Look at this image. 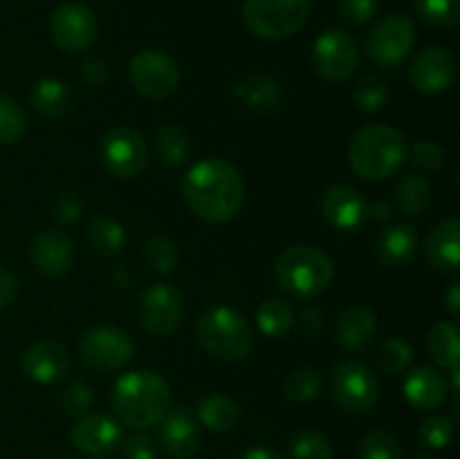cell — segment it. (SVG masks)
I'll list each match as a JSON object with an SVG mask.
<instances>
[{
  "label": "cell",
  "mask_w": 460,
  "mask_h": 459,
  "mask_svg": "<svg viewBox=\"0 0 460 459\" xmlns=\"http://www.w3.org/2000/svg\"><path fill=\"white\" fill-rule=\"evenodd\" d=\"M182 196L189 210L207 223H225L241 212L245 183L232 162L205 158L182 178Z\"/></svg>",
  "instance_id": "6da1fadb"
},
{
  "label": "cell",
  "mask_w": 460,
  "mask_h": 459,
  "mask_svg": "<svg viewBox=\"0 0 460 459\" xmlns=\"http://www.w3.org/2000/svg\"><path fill=\"white\" fill-rule=\"evenodd\" d=\"M111 405L121 426L146 430L171 408L169 382L151 369L126 372L112 385Z\"/></svg>",
  "instance_id": "7a4b0ae2"
},
{
  "label": "cell",
  "mask_w": 460,
  "mask_h": 459,
  "mask_svg": "<svg viewBox=\"0 0 460 459\" xmlns=\"http://www.w3.org/2000/svg\"><path fill=\"white\" fill-rule=\"evenodd\" d=\"M409 158L404 135L389 124H368L349 144V165L359 178L380 183L402 169Z\"/></svg>",
  "instance_id": "3957f363"
},
{
  "label": "cell",
  "mask_w": 460,
  "mask_h": 459,
  "mask_svg": "<svg viewBox=\"0 0 460 459\" xmlns=\"http://www.w3.org/2000/svg\"><path fill=\"white\" fill-rule=\"evenodd\" d=\"M335 277V264L323 250L314 246H290L277 256L274 279L288 295L310 300L326 291Z\"/></svg>",
  "instance_id": "277c9868"
},
{
  "label": "cell",
  "mask_w": 460,
  "mask_h": 459,
  "mask_svg": "<svg viewBox=\"0 0 460 459\" xmlns=\"http://www.w3.org/2000/svg\"><path fill=\"white\" fill-rule=\"evenodd\" d=\"M196 338L202 349L220 363H241L254 346L247 320L229 306L205 310L196 322Z\"/></svg>",
  "instance_id": "5b68a950"
},
{
  "label": "cell",
  "mask_w": 460,
  "mask_h": 459,
  "mask_svg": "<svg viewBox=\"0 0 460 459\" xmlns=\"http://www.w3.org/2000/svg\"><path fill=\"white\" fill-rule=\"evenodd\" d=\"M313 0H245L243 21L252 34L268 40L292 36L308 21Z\"/></svg>",
  "instance_id": "8992f818"
},
{
  "label": "cell",
  "mask_w": 460,
  "mask_h": 459,
  "mask_svg": "<svg viewBox=\"0 0 460 459\" xmlns=\"http://www.w3.org/2000/svg\"><path fill=\"white\" fill-rule=\"evenodd\" d=\"M331 394L341 412L362 417L376 408L380 399V381L368 364L344 360L331 374Z\"/></svg>",
  "instance_id": "52a82bcc"
},
{
  "label": "cell",
  "mask_w": 460,
  "mask_h": 459,
  "mask_svg": "<svg viewBox=\"0 0 460 459\" xmlns=\"http://www.w3.org/2000/svg\"><path fill=\"white\" fill-rule=\"evenodd\" d=\"M128 79L135 93L153 102H162L178 90L180 68L173 57L162 50H142L130 61Z\"/></svg>",
  "instance_id": "ba28073f"
},
{
  "label": "cell",
  "mask_w": 460,
  "mask_h": 459,
  "mask_svg": "<svg viewBox=\"0 0 460 459\" xmlns=\"http://www.w3.org/2000/svg\"><path fill=\"white\" fill-rule=\"evenodd\" d=\"M416 25L402 14H391L377 21L367 36V57L380 68H395L411 54Z\"/></svg>",
  "instance_id": "9c48e42d"
},
{
  "label": "cell",
  "mask_w": 460,
  "mask_h": 459,
  "mask_svg": "<svg viewBox=\"0 0 460 459\" xmlns=\"http://www.w3.org/2000/svg\"><path fill=\"white\" fill-rule=\"evenodd\" d=\"M99 158L112 176L121 180L137 178L148 165V147L130 126H115L99 142Z\"/></svg>",
  "instance_id": "30bf717a"
},
{
  "label": "cell",
  "mask_w": 460,
  "mask_h": 459,
  "mask_svg": "<svg viewBox=\"0 0 460 459\" xmlns=\"http://www.w3.org/2000/svg\"><path fill=\"white\" fill-rule=\"evenodd\" d=\"M313 66L322 79L341 84L359 66L358 40L344 30H326L313 45Z\"/></svg>",
  "instance_id": "8fae6325"
},
{
  "label": "cell",
  "mask_w": 460,
  "mask_h": 459,
  "mask_svg": "<svg viewBox=\"0 0 460 459\" xmlns=\"http://www.w3.org/2000/svg\"><path fill=\"white\" fill-rule=\"evenodd\" d=\"M135 354L133 338L111 324H99L84 333L79 342V356L88 367L99 372H115L130 363Z\"/></svg>",
  "instance_id": "7c38bea8"
},
{
  "label": "cell",
  "mask_w": 460,
  "mask_h": 459,
  "mask_svg": "<svg viewBox=\"0 0 460 459\" xmlns=\"http://www.w3.org/2000/svg\"><path fill=\"white\" fill-rule=\"evenodd\" d=\"M49 34L63 52H85L94 45L99 34V22L93 9L84 3H63L54 9L49 21Z\"/></svg>",
  "instance_id": "4fadbf2b"
},
{
  "label": "cell",
  "mask_w": 460,
  "mask_h": 459,
  "mask_svg": "<svg viewBox=\"0 0 460 459\" xmlns=\"http://www.w3.org/2000/svg\"><path fill=\"white\" fill-rule=\"evenodd\" d=\"M182 315L184 297L173 284H153L139 295L137 318L151 336H171L182 322Z\"/></svg>",
  "instance_id": "5bb4252c"
},
{
  "label": "cell",
  "mask_w": 460,
  "mask_h": 459,
  "mask_svg": "<svg viewBox=\"0 0 460 459\" xmlns=\"http://www.w3.org/2000/svg\"><path fill=\"white\" fill-rule=\"evenodd\" d=\"M157 444L171 459H193L202 448V430L191 410L173 405L157 421Z\"/></svg>",
  "instance_id": "9a60e30c"
},
{
  "label": "cell",
  "mask_w": 460,
  "mask_h": 459,
  "mask_svg": "<svg viewBox=\"0 0 460 459\" xmlns=\"http://www.w3.org/2000/svg\"><path fill=\"white\" fill-rule=\"evenodd\" d=\"M456 81V58L447 48L431 45L418 52L409 63V84L422 94H438Z\"/></svg>",
  "instance_id": "2e32d148"
},
{
  "label": "cell",
  "mask_w": 460,
  "mask_h": 459,
  "mask_svg": "<svg viewBox=\"0 0 460 459\" xmlns=\"http://www.w3.org/2000/svg\"><path fill=\"white\" fill-rule=\"evenodd\" d=\"M70 439L76 450L90 454V457H103L115 450H119L121 439H124V430L117 418L108 417V414L94 412L84 414L79 421L72 426Z\"/></svg>",
  "instance_id": "e0dca14e"
},
{
  "label": "cell",
  "mask_w": 460,
  "mask_h": 459,
  "mask_svg": "<svg viewBox=\"0 0 460 459\" xmlns=\"http://www.w3.org/2000/svg\"><path fill=\"white\" fill-rule=\"evenodd\" d=\"M31 266L48 279L66 277L75 266V246L58 230H40L30 243Z\"/></svg>",
  "instance_id": "ac0fdd59"
},
{
  "label": "cell",
  "mask_w": 460,
  "mask_h": 459,
  "mask_svg": "<svg viewBox=\"0 0 460 459\" xmlns=\"http://www.w3.org/2000/svg\"><path fill=\"white\" fill-rule=\"evenodd\" d=\"M322 212L332 228L355 232L368 216V205L362 194L349 184H332L322 196Z\"/></svg>",
  "instance_id": "d6986e66"
},
{
  "label": "cell",
  "mask_w": 460,
  "mask_h": 459,
  "mask_svg": "<svg viewBox=\"0 0 460 459\" xmlns=\"http://www.w3.org/2000/svg\"><path fill=\"white\" fill-rule=\"evenodd\" d=\"M22 374L40 385H49L70 372V354L63 345L54 340H40L27 346L21 358Z\"/></svg>",
  "instance_id": "ffe728a7"
},
{
  "label": "cell",
  "mask_w": 460,
  "mask_h": 459,
  "mask_svg": "<svg viewBox=\"0 0 460 459\" xmlns=\"http://www.w3.org/2000/svg\"><path fill=\"white\" fill-rule=\"evenodd\" d=\"M425 259L438 273L460 270V223L458 219H445L436 223L425 237Z\"/></svg>",
  "instance_id": "44dd1931"
},
{
  "label": "cell",
  "mask_w": 460,
  "mask_h": 459,
  "mask_svg": "<svg viewBox=\"0 0 460 459\" xmlns=\"http://www.w3.org/2000/svg\"><path fill=\"white\" fill-rule=\"evenodd\" d=\"M234 99L238 106L256 115H270L283 104V86L268 75H247L234 84Z\"/></svg>",
  "instance_id": "7402d4cb"
},
{
  "label": "cell",
  "mask_w": 460,
  "mask_h": 459,
  "mask_svg": "<svg viewBox=\"0 0 460 459\" xmlns=\"http://www.w3.org/2000/svg\"><path fill=\"white\" fill-rule=\"evenodd\" d=\"M447 378L434 367H418L404 378L402 394L416 410H436L447 399Z\"/></svg>",
  "instance_id": "603a6c76"
},
{
  "label": "cell",
  "mask_w": 460,
  "mask_h": 459,
  "mask_svg": "<svg viewBox=\"0 0 460 459\" xmlns=\"http://www.w3.org/2000/svg\"><path fill=\"white\" fill-rule=\"evenodd\" d=\"M377 336V318L368 306H346L337 318V340L349 351H364Z\"/></svg>",
  "instance_id": "cb8c5ba5"
},
{
  "label": "cell",
  "mask_w": 460,
  "mask_h": 459,
  "mask_svg": "<svg viewBox=\"0 0 460 459\" xmlns=\"http://www.w3.org/2000/svg\"><path fill=\"white\" fill-rule=\"evenodd\" d=\"M418 252V232L411 225H389L376 238V256L389 268L411 264Z\"/></svg>",
  "instance_id": "d4e9b609"
},
{
  "label": "cell",
  "mask_w": 460,
  "mask_h": 459,
  "mask_svg": "<svg viewBox=\"0 0 460 459\" xmlns=\"http://www.w3.org/2000/svg\"><path fill=\"white\" fill-rule=\"evenodd\" d=\"M30 102L39 115L48 117V120H63L70 115L72 106H75V94L66 81L57 79V76H45V79L36 81V86L31 88Z\"/></svg>",
  "instance_id": "484cf974"
},
{
  "label": "cell",
  "mask_w": 460,
  "mask_h": 459,
  "mask_svg": "<svg viewBox=\"0 0 460 459\" xmlns=\"http://www.w3.org/2000/svg\"><path fill=\"white\" fill-rule=\"evenodd\" d=\"M85 238H88V246L93 248L94 255L115 256L124 250L126 230L115 216L97 214L90 219L88 228H85Z\"/></svg>",
  "instance_id": "4316f807"
},
{
  "label": "cell",
  "mask_w": 460,
  "mask_h": 459,
  "mask_svg": "<svg viewBox=\"0 0 460 459\" xmlns=\"http://www.w3.org/2000/svg\"><path fill=\"white\" fill-rule=\"evenodd\" d=\"M198 423L211 432H232L241 421V408L227 394H209L198 403Z\"/></svg>",
  "instance_id": "83f0119b"
},
{
  "label": "cell",
  "mask_w": 460,
  "mask_h": 459,
  "mask_svg": "<svg viewBox=\"0 0 460 459\" xmlns=\"http://www.w3.org/2000/svg\"><path fill=\"white\" fill-rule=\"evenodd\" d=\"M427 351L431 360L443 369H458L460 363V331L456 322H438L427 333Z\"/></svg>",
  "instance_id": "f1b7e54d"
},
{
  "label": "cell",
  "mask_w": 460,
  "mask_h": 459,
  "mask_svg": "<svg viewBox=\"0 0 460 459\" xmlns=\"http://www.w3.org/2000/svg\"><path fill=\"white\" fill-rule=\"evenodd\" d=\"M153 148H155V158L162 166L175 169L187 162L189 151H191V138L182 126L164 124L157 129Z\"/></svg>",
  "instance_id": "f546056e"
},
{
  "label": "cell",
  "mask_w": 460,
  "mask_h": 459,
  "mask_svg": "<svg viewBox=\"0 0 460 459\" xmlns=\"http://www.w3.org/2000/svg\"><path fill=\"white\" fill-rule=\"evenodd\" d=\"M431 183L420 174H407L395 187V202L404 216H422L431 207Z\"/></svg>",
  "instance_id": "4dcf8cb0"
},
{
  "label": "cell",
  "mask_w": 460,
  "mask_h": 459,
  "mask_svg": "<svg viewBox=\"0 0 460 459\" xmlns=\"http://www.w3.org/2000/svg\"><path fill=\"white\" fill-rule=\"evenodd\" d=\"M323 378L314 367H299L286 374L281 382V392L292 403H310L322 394Z\"/></svg>",
  "instance_id": "1f68e13d"
},
{
  "label": "cell",
  "mask_w": 460,
  "mask_h": 459,
  "mask_svg": "<svg viewBox=\"0 0 460 459\" xmlns=\"http://www.w3.org/2000/svg\"><path fill=\"white\" fill-rule=\"evenodd\" d=\"M295 324V309L288 302L272 297L256 310V327L268 338H283Z\"/></svg>",
  "instance_id": "d6a6232c"
},
{
  "label": "cell",
  "mask_w": 460,
  "mask_h": 459,
  "mask_svg": "<svg viewBox=\"0 0 460 459\" xmlns=\"http://www.w3.org/2000/svg\"><path fill=\"white\" fill-rule=\"evenodd\" d=\"M292 459H331L332 441L319 430H299L288 439Z\"/></svg>",
  "instance_id": "836d02e7"
},
{
  "label": "cell",
  "mask_w": 460,
  "mask_h": 459,
  "mask_svg": "<svg viewBox=\"0 0 460 459\" xmlns=\"http://www.w3.org/2000/svg\"><path fill=\"white\" fill-rule=\"evenodd\" d=\"M27 130L25 108L12 94L0 93V144H16Z\"/></svg>",
  "instance_id": "e575fe53"
},
{
  "label": "cell",
  "mask_w": 460,
  "mask_h": 459,
  "mask_svg": "<svg viewBox=\"0 0 460 459\" xmlns=\"http://www.w3.org/2000/svg\"><path fill=\"white\" fill-rule=\"evenodd\" d=\"M353 99L358 104L359 111L364 112H377L389 104L391 99V88L382 76L367 75L355 84L353 88Z\"/></svg>",
  "instance_id": "d590c367"
},
{
  "label": "cell",
  "mask_w": 460,
  "mask_h": 459,
  "mask_svg": "<svg viewBox=\"0 0 460 459\" xmlns=\"http://www.w3.org/2000/svg\"><path fill=\"white\" fill-rule=\"evenodd\" d=\"M413 7L431 27L452 30L460 21V0H413Z\"/></svg>",
  "instance_id": "8d00e7d4"
},
{
  "label": "cell",
  "mask_w": 460,
  "mask_h": 459,
  "mask_svg": "<svg viewBox=\"0 0 460 459\" xmlns=\"http://www.w3.org/2000/svg\"><path fill=\"white\" fill-rule=\"evenodd\" d=\"M359 459H404V448L391 432L371 430L359 441Z\"/></svg>",
  "instance_id": "74e56055"
},
{
  "label": "cell",
  "mask_w": 460,
  "mask_h": 459,
  "mask_svg": "<svg viewBox=\"0 0 460 459\" xmlns=\"http://www.w3.org/2000/svg\"><path fill=\"white\" fill-rule=\"evenodd\" d=\"M413 360V349L404 338L394 336L389 340H385L382 345L380 356H377V364H380V372L385 376H400L404 369L411 364Z\"/></svg>",
  "instance_id": "f35d334b"
},
{
  "label": "cell",
  "mask_w": 460,
  "mask_h": 459,
  "mask_svg": "<svg viewBox=\"0 0 460 459\" xmlns=\"http://www.w3.org/2000/svg\"><path fill=\"white\" fill-rule=\"evenodd\" d=\"M144 261L153 273L169 274L178 268V248L166 237H151L144 246Z\"/></svg>",
  "instance_id": "ab89813d"
},
{
  "label": "cell",
  "mask_w": 460,
  "mask_h": 459,
  "mask_svg": "<svg viewBox=\"0 0 460 459\" xmlns=\"http://www.w3.org/2000/svg\"><path fill=\"white\" fill-rule=\"evenodd\" d=\"M454 421L445 414H431L427 417L425 421L420 423V430H418V441L422 446L431 450H440V448H447L454 439Z\"/></svg>",
  "instance_id": "60d3db41"
},
{
  "label": "cell",
  "mask_w": 460,
  "mask_h": 459,
  "mask_svg": "<svg viewBox=\"0 0 460 459\" xmlns=\"http://www.w3.org/2000/svg\"><path fill=\"white\" fill-rule=\"evenodd\" d=\"M377 14V0H340L337 16L350 27H362Z\"/></svg>",
  "instance_id": "b9f144b4"
},
{
  "label": "cell",
  "mask_w": 460,
  "mask_h": 459,
  "mask_svg": "<svg viewBox=\"0 0 460 459\" xmlns=\"http://www.w3.org/2000/svg\"><path fill=\"white\" fill-rule=\"evenodd\" d=\"M93 390L85 382L75 381L61 394V410L66 414H85L93 405Z\"/></svg>",
  "instance_id": "7bdbcfd3"
},
{
  "label": "cell",
  "mask_w": 460,
  "mask_h": 459,
  "mask_svg": "<svg viewBox=\"0 0 460 459\" xmlns=\"http://www.w3.org/2000/svg\"><path fill=\"white\" fill-rule=\"evenodd\" d=\"M409 158H411V162L418 166V169L436 171L443 166L445 151L440 144L431 142V140H422V142H418L416 147L411 148Z\"/></svg>",
  "instance_id": "ee69618b"
},
{
  "label": "cell",
  "mask_w": 460,
  "mask_h": 459,
  "mask_svg": "<svg viewBox=\"0 0 460 459\" xmlns=\"http://www.w3.org/2000/svg\"><path fill=\"white\" fill-rule=\"evenodd\" d=\"M121 457L124 459H155V441L142 430H135L133 435L124 436L119 444Z\"/></svg>",
  "instance_id": "f6af8a7d"
},
{
  "label": "cell",
  "mask_w": 460,
  "mask_h": 459,
  "mask_svg": "<svg viewBox=\"0 0 460 459\" xmlns=\"http://www.w3.org/2000/svg\"><path fill=\"white\" fill-rule=\"evenodd\" d=\"M81 207H84L81 205V198L75 192H63L58 194L57 202H54L52 214L61 225H70L81 216Z\"/></svg>",
  "instance_id": "bcb514c9"
},
{
  "label": "cell",
  "mask_w": 460,
  "mask_h": 459,
  "mask_svg": "<svg viewBox=\"0 0 460 459\" xmlns=\"http://www.w3.org/2000/svg\"><path fill=\"white\" fill-rule=\"evenodd\" d=\"M81 76L88 81L90 86H106L111 75H108V66L97 57H88L81 66Z\"/></svg>",
  "instance_id": "7dc6e473"
},
{
  "label": "cell",
  "mask_w": 460,
  "mask_h": 459,
  "mask_svg": "<svg viewBox=\"0 0 460 459\" xmlns=\"http://www.w3.org/2000/svg\"><path fill=\"white\" fill-rule=\"evenodd\" d=\"M18 295V277L9 268L0 266V310L13 304Z\"/></svg>",
  "instance_id": "c3c4849f"
},
{
  "label": "cell",
  "mask_w": 460,
  "mask_h": 459,
  "mask_svg": "<svg viewBox=\"0 0 460 459\" xmlns=\"http://www.w3.org/2000/svg\"><path fill=\"white\" fill-rule=\"evenodd\" d=\"M368 216L376 220H389L394 216V202L391 201H376L368 207Z\"/></svg>",
  "instance_id": "681fc988"
},
{
  "label": "cell",
  "mask_w": 460,
  "mask_h": 459,
  "mask_svg": "<svg viewBox=\"0 0 460 459\" xmlns=\"http://www.w3.org/2000/svg\"><path fill=\"white\" fill-rule=\"evenodd\" d=\"M236 459H281V454L274 448H268V446H254V448L245 450V453Z\"/></svg>",
  "instance_id": "f907efd6"
},
{
  "label": "cell",
  "mask_w": 460,
  "mask_h": 459,
  "mask_svg": "<svg viewBox=\"0 0 460 459\" xmlns=\"http://www.w3.org/2000/svg\"><path fill=\"white\" fill-rule=\"evenodd\" d=\"M445 300H447L449 313H452L454 318H458V313H460V286L458 284H452V286L447 288V295H445Z\"/></svg>",
  "instance_id": "816d5d0a"
},
{
  "label": "cell",
  "mask_w": 460,
  "mask_h": 459,
  "mask_svg": "<svg viewBox=\"0 0 460 459\" xmlns=\"http://www.w3.org/2000/svg\"><path fill=\"white\" fill-rule=\"evenodd\" d=\"M420 459H440V457H434V454H425V457H420Z\"/></svg>",
  "instance_id": "f5cc1de1"
},
{
  "label": "cell",
  "mask_w": 460,
  "mask_h": 459,
  "mask_svg": "<svg viewBox=\"0 0 460 459\" xmlns=\"http://www.w3.org/2000/svg\"><path fill=\"white\" fill-rule=\"evenodd\" d=\"M93 459H99V457H93Z\"/></svg>",
  "instance_id": "db71d44e"
}]
</instances>
